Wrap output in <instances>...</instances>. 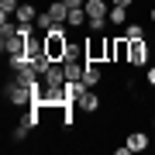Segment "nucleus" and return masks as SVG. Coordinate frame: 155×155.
<instances>
[{
  "label": "nucleus",
  "mask_w": 155,
  "mask_h": 155,
  "mask_svg": "<svg viewBox=\"0 0 155 155\" xmlns=\"http://www.w3.org/2000/svg\"><path fill=\"white\" fill-rule=\"evenodd\" d=\"M86 7H69V17H66V28H83L86 24Z\"/></svg>",
  "instance_id": "10"
},
{
  "label": "nucleus",
  "mask_w": 155,
  "mask_h": 155,
  "mask_svg": "<svg viewBox=\"0 0 155 155\" xmlns=\"http://www.w3.org/2000/svg\"><path fill=\"white\" fill-rule=\"evenodd\" d=\"M41 83H45V86H52V90H59L62 83H66V62H52L48 72L41 76Z\"/></svg>",
  "instance_id": "6"
},
{
  "label": "nucleus",
  "mask_w": 155,
  "mask_h": 155,
  "mask_svg": "<svg viewBox=\"0 0 155 155\" xmlns=\"http://www.w3.org/2000/svg\"><path fill=\"white\" fill-rule=\"evenodd\" d=\"M66 7H86V0H62Z\"/></svg>",
  "instance_id": "22"
},
{
  "label": "nucleus",
  "mask_w": 155,
  "mask_h": 155,
  "mask_svg": "<svg viewBox=\"0 0 155 155\" xmlns=\"http://www.w3.org/2000/svg\"><path fill=\"white\" fill-rule=\"evenodd\" d=\"M86 24H90V31H104L110 21H107V17H86Z\"/></svg>",
  "instance_id": "20"
},
{
  "label": "nucleus",
  "mask_w": 155,
  "mask_h": 155,
  "mask_svg": "<svg viewBox=\"0 0 155 155\" xmlns=\"http://www.w3.org/2000/svg\"><path fill=\"white\" fill-rule=\"evenodd\" d=\"M17 7H21V0H0V17H14Z\"/></svg>",
  "instance_id": "18"
},
{
  "label": "nucleus",
  "mask_w": 155,
  "mask_h": 155,
  "mask_svg": "<svg viewBox=\"0 0 155 155\" xmlns=\"http://www.w3.org/2000/svg\"><path fill=\"white\" fill-rule=\"evenodd\" d=\"M148 21H152V24H155V4H152V7H148Z\"/></svg>",
  "instance_id": "24"
},
{
  "label": "nucleus",
  "mask_w": 155,
  "mask_h": 155,
  "mask_svg": "<svg viewBox=\"0 0 155 155\" xmlns=\"http://www.w3.org/2000/svg\"><path fill=\"white\" fill-rule=\"evenodd\" d=\"M145 83H148V86L155 90V62H152V66H148V69H145Z\"/></svg>",
  "instance_id": "21"
},
{
  "label": "nucleus",
  "mask_w": 155,
  "mask_h": 155,
  "mask_svg": "<svg viewBox=\"0 0 155 155\" xmlns=\"http://www.w3.org/2000/svg\"><path fill=\"white\" fill-rule=\"evenodd\" d=\"M45 55L52 62H66L69 55V35H66V24H55L48 35H45Z\"/></svg>",
  "instance_id": "1"
},
{
  "label": "nucleus",
  "mask_w": 155,
  "mask_h": 155,
  "mask_svg": "<svg viewBox=\"0 0 155 155\" xmlns=\"http://www.w3.org/2000/svg\"><path fill=\"white\" fill-rule=\"evenodd\" d=\"M107 21H110L114 28H117V24H127V7H117V4H110V14H107Z\"/></svg>",
  "instance_id": "15"
},
{
  "label": "nucleus",
  "mask_w": 155,
  "mask_h": 155,
  "mask_svg": "<svg viewBox=\"0 0 155 155\" xmlns=\"http://www.w3.org/2000/svg\"><path fill=\"white\" fill-rule=\"evenodd\" d=\"M86 62H66V79H83Z\"/></svg>",
  "instance_id": "17"
},
{
  "label": "nucleus",
  "mask_w": 155,
  "mask_h": 155,
  "mask_svg": "<svg viewBox=\"0 0 155 155\" xmlns=\"http://www.w3.org/2000/svg\"><path fill=\"white\" fill-rule=\"evenodd\" d=\"M124 38H127V41H131V38H145V28H141L138 21H131V24L124 28Z\"/></svg>",
  "instance_id": "19"
},
{
  "label": "nucleus",
  "mask_w": 155,
  "mask_h": 155,
  "mask_svg": "<svg viewBox=\"0 0 155 155\" xmlns=\"http://www.w3.org/2000/svg\"><path fill=\"white\" fill-rule=\"evenodd\" d=\"M110 4H117V7H131L134 0H110Z\"/></svg>",
  "instance_id": "23"
},
{
  "label": "nucleus",
  "mask_w": 155,
  "mask_h": 155,
  "mask_svg": "<svg viewBox=\"0 0 155 155\" xmlns=\"http://www.w3.org/2000/svg\"><path fill=\"white\" fill-rule=\"evenodd\" d=\"M127 66H131V69L152 66V45L145 38H131V41H127Z\"/></svg>",
  "instance_id": "2"
},
{
  "label": "nucleus",
  "mask_w": 155,
  "mask_h": 155,
  "mask_svg": "<svg viewBox=\"0 0 155 155\" xmlns=\"http://www.w3.org/2000/svg\"><path fill=\"white\" fill-rule=\"evenodd\" d=\"M86 45V62H107V35L104 31H90Z\"/></svg>",
  "instance_id": "4"
},
{
  "label": "nucleus",
  "mask_w": 155,
  "mask_h": 155,
  "mask_svg": "<svg viewBox=\"0 0 155 155\" xmlns=\"http://www.w3.org/2000/svg\"><path fill=\"white\" fill-rule=\"evenodd\" d=\"M35 28H38L41 35H48L52 28H55V17H52V11L45 7V11H38V17H35Z\"/></svg>",
  "instance_id": "11"
},
{
  "label": "nucleus",
  "mask_w": 155,
  "mask_h": 155,
  "mask_svg": "<svg viewBox=\"0 0 155 155\" xmlns=\"http://www.w3.org/2000/svg\"><path fill=\"white\" fill-rule=\"evenodd\" d=\"M35 17H38L35 4H21V7L14 11V21H17V24H35Z\"/></svg>",
  "instance_id": "9"
},
{
  "label": "nucleus",
  "mask_w": 155,
  "mask_h": 155,
  "mask_svg": "<svg viewBox=\"0 0 155 155\" xmlns=\"http://www.w3.org/2000/svg\"><path fill=\"white\" fill-rule=\"evenodd\" d=\"M4 100H7L11 107H28V104H31V86H24L17 76L7 79V83H4Z\"/></svg>",
  "instance_id": "3"
},
{
  "label": "nucleus",
  "mask_w": 155,
  "mask_h": 155,
  "mask_svg": "<svg viewBox=\"0 0 155 155\" xmlns=\"http://www.w3.org/2000/svg\"><path fill=\"white\" fill-rule=\"evenodd\" d=\"M100 107H104V100L93 93V86H86L83 93L76 97V110H79V114H86V117H90V114H97Z\"/></svg>",
  "instance_id": "5"
},
{
  "label": "nucleus",
  "mask_w": 155,
  "mask_h": 155,
  "mask_svg": "<svg viewBox=\"0 0 155 155\" xmlns=\"http://www.w3.org/2000/svg\"><path fill=\"white\" fill-rule=\"evenodd\" d=\"M14 35H17V21H11V17H0V45L11 41Z\"/></svg>",
  "instance_id": "13"
},
{
  "label": "nucleus",
  "mask_w": 155,
  "mask_h": 155,
  "mask_svg": "<svg viewBox=\"0 0 155 155\" xmlns=\"http://www.w3.org/2000/svg\"><path fill=\"white\" fill-rule=\"evenodd\" d=\"M152 124H155V121H152Z\"/></svg>",
  "instance_id": "25"
},
{
  "label": "nucleus",
  "mask_w": 155,
  "mask_h": 155,
  "mask_svg": "<svg viewBox=\"0 0 155 155\" xmlns=\"http://www.w3.org/2000/svg\"><path fill=\"white\" fill-rule=\"evenodd\" d=\"M124 141H127V148H131V152H145V148L152 145V138H148L145 131H131V134H127Z\"/></svg>",
  "instance_id": "8"
},
{
  "label": "nucleus",
  "mask_w": 155,
  "mask_h": 155,
  "mask_svg": "<svg viewBox=\"0 0 155 155\" xmlns=\"http://www.w3.org/2000/svg\"><path fill=\"white\" fill-rule=\"evenodd\" d=\"M83 83H86V86H100V83H104V69H100V62H86Z\"/></svg>",
  "instance_id": "7"
},
{
  "label": "nucleus",
  "mask_w": 155,
  "mask_h": 155,
  "mask_svg": "<svg viewBox=\"0 0 155 155\" xmlns=\"http://www.w3.org/2000/svg\"><path fill=\"white\" fill-rule=\"evenodd\" d=\"M48 11H52V17H55V24H66V17H69V7L62 4V0H55V4H48Z\"/></svg>",
  "instance_id": "16"
},
{
  "label": "nucleus",
  "mask_w": 155,
  "mask_h": 155,
  "mask_svg": "<svg viewBox=\"0 0 155 155\" xmlns=\"http://www.w3.org/2000/svg\"><path fill=\"white\" fill-rule=\"evenodd\" d=\"M48 66H52V59L45 55V52H38V55H31V69L38 72V76H45V72H48Z\"/></svg>",
  "instance_id": "14"
},
{
  "label": "nucleus",
  "mask_w": 155,
  "mask_h": 155,
  "mask_svg": "<svg viewBox=\"0 0 155 155\" xmlns=\"http://www.w3.org/2000/svg\"><path fill=\"white\" fill-rule=\"evenodd\" d=\"M86 14L90 17H107L110 14V4L107 0H86Z\"/></svg>",
  "instance_id": "12"
}]
</instances>
